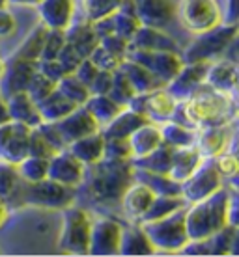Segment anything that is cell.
<instances>
[{
    "label": "cell",
    "mask_w": 239,
    "mask_h": 257,
    "mask_svg": "<svg viewBox=\"0 0 239 257\" xmlns=\"http://www.w3.org/2000/svg\"><path fill=\"white\" fill-rule=\"evenodd\" d=\"M232 110V103L228 99L226 91L207 88V90L194 91L191 101L187 103V117L194 125H222L226 121L228 114Z\"/></svg>",
    "instance_id": "cell-1"
},
{
    "label": "cell",
    "mask_w": 239,
    "mask_h": 257,
    "mask_svg": "<svg viewBox=\"0 0 239 257\" xmlns=\"http://www.w3.org/2000/svg\"><path fill=\"white\" fill-rule=\"evenodd\" d=\"M178 15L191 32L204 34L213 30L219 23L220 13L213 0H183L178 6Z\"/></svg>",
    "instance_id": "cell-2"
},
{
    "label": "cell",
    "mask_w": 239,
    "mask_h": 257,
    "mask_svg": "<svg viewBox=\"0 0 239 257\" xmlns=\"http://www.w3.org/2000/svg\"><path fill=\"white\" fill-rule=\"evenodd\" d=\"M138 12L140 17H149L151 25L161 26L163 21L167 25L168 21H172L174 15V2L172 0H138Z\"/></svg>",
    "instance_id": "cell-3"
},
{
    "label": "cell",
    "mask_w": 239,
    "mask_h": 257,
    "mask_svg": "<svg viewBox=\"0 0 239 257\" xmlns=\"http://www.w3.org/2000/svg\"><path fill=\"white\" fill-rule=\"evenodd\" d=\"M219 166H220L219 170L224 175H233L235 174V168H237V162H235V159H233L232 155L224 153V157L219 161Z\"/></svg>",
    "instance_id": "cell-4"
},
{
    "label": "cell",
    "mask_w": 239,
    "mask_h": 257,
    "mask_svg": "<svg viewBox=\"0 0 239 257\" xmlns=\"http://www.w3.org/2000/svg\"><path fill=\"white\" fill-rule=\"evenodd\" d=\"M6 216H8V209H6V205H4L2 198H0V224L6 220Z\"/></svg>",
    "instance_id": "cell-5"
},
{
    "label": "cell",
    "mask_w": 239,
    "mask_h": 257,
    "mask_svg": "<svg viewBox=\"0 0 239 257\" xmlns=\"http://www.w3.org/2000/svg\"><path fill=\"white\" fill-rule=\"evenodd\" d=\"M4 77V62H0V80Z\"/></svg>",
    "instance_id": "cell-6"
}]
</instances>
